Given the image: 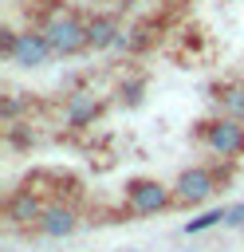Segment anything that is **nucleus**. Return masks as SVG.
Returning a JSON list of instances; mask_svg holds the SVG:
<instances>
[{
  "label": "nucleus",
  "mask_w": 244,
  "mask_h": 252,
  "mask_svg": "<svg viewBox=\"0 0 244 252\" xmlns=\"http://www.w3.org/2000/svg\"><path fill=\"white\" fill-rule=\"evenodd\" d=\"M39 32L47 35L51 51L63 55V59H71V55H79V51L91 47V43H87V20H79V16L67 12V8H55V12L39 24Z\"/></svg>",
  "instance_id": "obj_1"
},
{
  "label": "nucleus",
  "mask_w": 244,
  "mask_h": 252,
  "mask_svg": "<svg viewBox=\"0 0 244 252\" xmlns=\"http://www.w3.org/2000/svg\"><path fill=\"white\" fill-rule=\"evenodd\" d=\"M122 197H126L130 217H153V213H165L173 205V185H165L157 177H130Z\"/></svg>",
  "instance_id": "obj_2"
},
{
  "label": "nucleus",
  "mask_w": 244,
  "mask_h": 252,
  "mask_svg": "<svg viewBox=\"0 0 244 252\" xmlns=\"http://www.w3.org/2000/svg\"><path fill=\"white\" fill-rule=\"evenodd\" d=\"M201 138H205V146H209L216 158H224V161H236V158L244 154V122H240V118L216 114L213 122L201 126Z\"/></svg>",
  "instance_id": "obj_3"
},
{
  "label": "nucleus",
  "mask_w": 244,
  "mask_h": 252,
  "mask_svg": "<svg viewBox=\"0 0 244 252\" xmlns=\"http://www.w3.org/2000/svg\"><path fill=\"white\" fill-rule=\"evenodd\" d=\"M216 189H220V181H216V173H213L209 165H189V169H181L177 181H173V205L197 209V205H205Z\"/></svg>",
  "instance_id": "obj_4"
},
{
  "label": "nucleus",
  "mask_w": 244,
  "mask_h": 252,
  "mask_svg": "<svg viewBox=\"0 0 244 252\" xmlns=\"http://www.w3.org/2000/svg\"><path fill=\"white\" fill-rule=\"evenodd\" d=\"M4 59L24 67V71H39V67H47L55 59V51H51V43H47V35L39 28H28V32H16L12 47L4 51Z\"/></svg>",
  "instance_id": "obj_5"
},
{
  "label": "nucleus",
  "mask_w": 244,
  "mask_h": 252,
  "mask_svg": "<svg viewBox=\"0 0 244 252\" xmlns=\"http://www.w3.org/2000/svg\"><path fill=\"white\" fill-rule=\"evenodd\" d=\"M43 213H47V205H43L39 189H31V185L16 189V193L8 197V205H4V217H8L12 228H39Z\"/></svg>",
  "instance_id": "obj_6"
},
{
  "label": "nucleus",
  "mask_w": 244,
  "mask_h": 252,
  "mask_svg": "<svg viewBox=\"0 0 244 252\" xmlns=\"http://www.w3.org/2000/svg\"><path fill=\"white\" fill-rule=\"evenodd\" d=\"M98 114H102V102H98L91 91H75V94H67V102H63V126H67V130H83V126H91Z\"/></svg>",
  "instance_id": "obj_7"
},
{
  "label": "nucleus",
  "mask_w": 244,
  "mask_h": 252,
  "mask_svg": "<svg viewBox=\"0 0 244 252\" xmlns=\"http://www.w3.org/2000/svg\"><path fill=\"white\" fill-rule=\"evenodd\" d=\"M75 228H79V213H75L71 205H63V201L47 205V213H43V220H39V232H43V236L63 240V236H71Z\"/></svg>",
  "instance_id": "obj_8"
},
{
  "label": "nucleus",
  "mask_w": 244,
  "mask_h": 252,
  "mask_svg": "<svg viewBox=\"0 0 244 252\" xmlns=\"http://www.w3.org/2000/svg\"><path fill=\"white\" fill-rule=\"evenodd\" d=\"M118 35H122V28H118L114 16H91V20H87V43H91V51H106V47H114Z\"/></svg>",
  "instance_id": "obj_9"
},
{
  "label": "nucleus",
  "mask_w": 244,
  "mask_h": 252,
  "mask_svg": "<svg viewBox=\"0 0 244 252\" xmlns=\"http://www.w3.org/2000/svg\"><path fill=\"white\" fill-rule=\"evenodd\" d=\"M228 220V205H216V209H205V213H197L193 220H185V236H197V232H209V228H216V224H224Z\"/></svg>",
  "instance_id": "obj_10"
},
{
  "label": "nucleus",
  "mask_w": 244,
  "mask_h": 252,
  "mask_svg": "<svg viewBox=\"0 0 244 252\" xmlns=\"http://www.w3.org/2000/svg\"><path fill=\"white\" fill-rule=\"evenodd\" d=\"M220 114H228V118H240V122H244V79H240V83H232V87L220 94Z\"/></svg>",
  "instance_id": "obj_11"
},
{
  "label": "nucleus",
  "mask_w": 244,
  "mask_h": 252,
  "mask_svg": "<svg viewBox=\"0 0 244 252\" xmlns=\"http://www.w3.org/2000/svg\"><path fill=\"white\" fill-rule=\"evenodd\" d=\"M122 102H126V106H138V102H142V83H126V87H122Z\"/></svg>",
  "instance_id": "obj_12"
},
{
  "label": "nucleus",
  "mask_w": 244,
  "mask_h": 252,
  "mask_svg": "<svg viewBox=\"0 0 244 252\" xmlns=\"http://www.w3.org/2000/svg\"><path fill=\"white\" fill-rule=\"evenodd\" d=\"M228 228H244V201H236V205H228V220H224Z\"/></svg>",
  "instance_id": "obj_13"
}]
</instances>
